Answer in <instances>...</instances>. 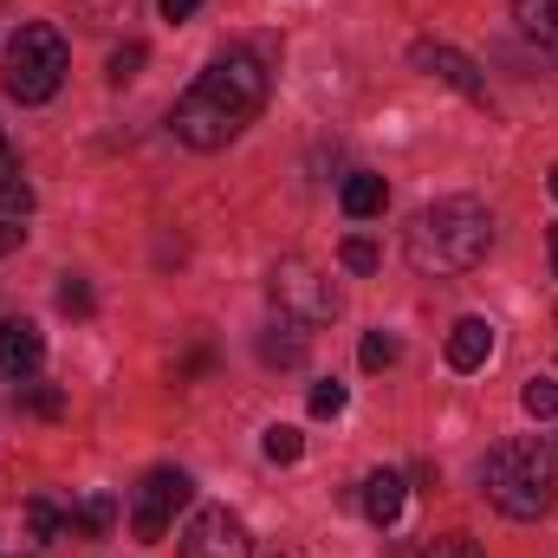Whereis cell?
<instances>
[{
  "label": "cell",
  "mask_w": 558,
  "mask_h": 558,
  "mask_svg": "<svg viewBox=\"0 0 558 558\" xmlns=\"http://www.w3.org/2000/svg\"><path fill=\"white\" fill-rule=\"evenodd\" d=\"M274 305L286 318H299V325H331L338 318V292H331V279L318 274L312 260H279L274 267Z\"/></svg>",
  "instance_id": "6"
},
{
  "label": "cell",
  "mask_w": 558,
  "mask_h": 558,
  "mask_svg": "<svg viewBox=\"0 0 558 558\" xmlns=\"http://www.w3.org/2000/svg\"><path fill=\"white\" fill-rule=\"evenodd\" d=\"M344 384L338 377H325V384H312V416H344Z\"/></svg>",
  "instance_id": "22"
},
{
  "label": "cell",
  "mask_w": 558,
  "mask_h": 558,
  "mask_svg": "<svg viewBox=\"0 0 558 558\" xmlns=\"http://www.w3.org/2000/svg\"><path fill=\"white\" fill-rule=\"evenodd\" d=\"M72 72V46L52 20H26L13 39H7V98L20 105H46Z\"/></svg>",
  "instance_id": "4"
},
{
  "label": "cell",
  "mask_w": 558,
  "mask_h": 558,
  "mask_svg": "<svg viewBox=\"0 0 558 558\" xmlns=\"http://www.w3.org/2000/svg\"><path fill=\"white\" fill-rule=\"evenodd\" d=\"M410 267L416 274H468V267H481L487 260V247H494V215L474 202V195H441V202H428L416 221H410Z\"/></svg>",
  "instance_id": "2"
},
{
  "label": "cell",
  "mask_w": 558,
  "mask_h": 558,
  "mask_svg": "<svg viewBox=\"0 0 558 558\" xmlns=\"http://www.w3.org/2000/svg\"><path fill=\"white\" fill-rule=\"evenodd\" d=\"M0 215L7 221H20V215H33V182L13 169V175H0Z\"/></svg>",
  "instance_id": "18"
},
{
  "label": "cell",
  "mask_w": 558,
  "mask_h": 558,
  "mask_svg": "<svg viewBox=\"0 0 558 558\" xmlns=\"http://www.w3.org/2000/svg\"><path fill=\"white\" fill-rule=\"evenodd\" d=\"M357 357H364V371H390V364L403 357V344H397L390 331H364V351H357Z\"/></svg>",
  "instance_id": "20"
},
{
  "label": "cell",
  "mask_w": 558,
  "mask_h": 558,
  "mask_svg": "<svg viewBox=\"0 0 558 558\" xmlns=\"http://www.w3.org/2000/svg\"><path fill=\"white\" fill-rule=\"evenodd\" d=\"M0 175H13V156H7V137H0Z\"/></svg>",
  "instance_id": "30"
},
{
  "label": "cell",
  "mask_w": 558,
  "mask_h": 558,
  "mask_svg": "<svg viewBox=\"0 0 558 558\" xmlns=\"http://www.w3.org/2000/svg\"><path fill=\"white\" fill-rule=\"evenodd\" d=\"M20 241H26V228H20V221H7V215H0V254H20Z\"/></svg>",
  "instance_id": "28"
},
{
  "label": "cell",
  "mask_w": 558,
  "mask_h": 558,
  "mask_svg": "<svg viewBox=\"0 0 558 558\" xmlns=\"http://www.w3.org/2000/svg\"><path fill=\"white\" fill-rule=\"evenodd\" d=\"M260 448H267V461H279V468H286V461H299V454H305V435H299L292 422H274Z\"/></svg>",
  "instance_id": "17"
},
{
  "label": "cell",
  "mask_w": 558,
  "mask_h": 558,
  "mask_svg": "<svg viewBox=\"0 0 558 558\" xmlns=\"http://www.w3.org/2000/svg\"><path fill=\"white\" fill-rule=\"evenodd\" d=\"M39 357H46L39 325H26V318H0V371H7V377H26V371H39Z\"/></svg>",
  "instance_id": "9"
},
{
  "label": "cell",
  "mask_w": 558,
  "mask_h": 558,
  "mask_svg": "<svg viewBox=\"0 0 558 558\" xmlns=\"http://www.w3.org/2000/svg\"><path fill=\"white\" fill-rule=\"evenodd\" d=\"M441 351H448L454 371H481V364L494 357V325H487V318H454Z\"/></svg>",
  "instance_id": "10"
},
{
  "label": "cell",
  "mask_w": 558,
  "mask_h": 558,
  "mask_svg": "<svg viewBox=\"0 0 558 558\" xmlns=\"http://www.w3.org/2000/svg\"><path fill=\"white\" fill-rule=\"evenodd\" d=\"M267 85H274L267 59L247 52V46H228V52H221V59H215V65L175 98L169 131L189 143V149H221V143H234L254 118H260Z\"/></svg>",
  "instance_id": "1"
},
{
  "label": "cell",
  "mask_w": 558,
  "mask_h": 558,
  "mask_svg": "<svg viewBox=\"0 0 558 558\" xmlns=\"http://www.w3.org/2000/svg\"><path fill=\"white\" fill-rule=\"evenodd\" d=\"M338 260H344L351 274H377V267H384V254H377V241H371V234H351V241L338 247Z\"/></svg>",
  "instance_id": "19"
},
{
  "label": "cell",
  "mask_w": 558,
  "mask_h": 558,
  "mask_svg": "<svg viewBox=\"0 0 558 558\" xmlns=\"http://www.w3.org/2000/svg\"><path fill=\"white\" fill-rule=\"evenodd\" d=\"M26 526H33V539H65V513H59V507H46V500H33V507H26Z\"/></svg>",
  "instance_id": "21"
},
{
  "label": "cell",
  "mask_w": 558,
  "mask_h": 558,
  "mask_svg": "<svg viewBox=\"0 0 558 558\" xmlns=\"http://www.w3.org/2000/svg\"><path fill=\"white\" fill-rule=\"evenodd\" d=\"M26 410H33V416H59V410H65V397H59L52 384H33V390H26Z\"/></svg>",
  "instance_id": "25"
},
{
  "label": "cell",
  "mask_w": 558,
  "mask_h": 558,
  "mask_svg": "<svg viewBox=\"0 0 558 558\" xmlns=\"http://www.w3.org/2000/svg\"><path fill=\"white\" fill-rule=\"evenodd\" d=\"M175 558H254V539H247L241 513H228V507H202V513L182 526Z\"/></svg>",
  "instance_id": "7"
},
{
  "label": "cell",
  "mask_w": 558,
  "mask_h": 558,
  "mask_svg": "<svg viewBox=\"0 0 558 558\" xmlns=\"http://www.w3.org/2000/svg\"><path fill=\"white\" fill-rule=\"evenodd\" d=\"M344 215L351 221H371V215H384V202H390V182L384 175H371V169H357V175H344Z\"/></svg>",
  "instance_id": "13"
},
{
  "label": "cell",
  "mask_w": 558,
  "mask_h": 558,
  "mask_svg": "<svg viewBox=\"0 0 558 558\" xmlns=\"http://www.w3.org/2000/svg\"><path fill=\"white\" fill-rule=\"evenodd\" d=\"M189 500H195V481H189L182 468H149L137 481V494H131V533H137L143 546H162L169 520H175Z\"/></svg>",
  "instance_id": "5"
},
{
  "label": "cell",
  "mask_w": 558,
  "mask_h": 558,
  "mask_svg": "<svg viewBox=\"0 0 558 558\" xmlns=\"http://www.w3.org/2000/svg\"><path fill=\"white\" fill-rule=\"evenodd\" d=\"M481 487H487V500H494L507 520H539V513H553V500H558V454L539 435L500 441V448L487 454Z\"/></svg>",
  "instance_id": "3"
},
{
  "label": "cell",
  "mask_w": 558,
  "mask_h": 558,
  "mask_svg": "<svg viewBox=\"0 0 558 558\" xmlns=\"http://www.w3.org/2000/svg\"><path fill=\"white\" fill-rule=\"evenodd\" d=\"M137 65H143V46H137V39H131V46H118V52H111V85L137 78Z\"/></svg>",
  "instance_id": "24"
},
{
  "label": "cell",
  "mask_w": 558,
  "mask_h": 558,
  "mask_svg": "<svg viewBox=\"0 0 558 558\" xmlns=\"http://www.w3.org/2000/svg\"><path fill=\"white\" fill-rule=\"evenodd\" d=\"M546 247H553V274H558V221L546 228Z\"/></svg>",
  "instance_id": "29"
},
{
  "label": "cell",
  "mask_w": 558,
  "mask_h": 558,
  "mask_svg": "<svg viewBox=\"0 0 558 558\" xmlns=\"http://www.w3.org/2000/svg\"><path fill=\"white\" fill-rule=\"evenodd\" d=\"M428 558H481V546H474V539H461V533H448V539H435V546H428Z\"/></svg>",
  "instance_id": "26"
},
{
  "label": "cell",
  "mask_w": 558,
  "mask_h": 558,
  "mask_svg": "<svg viewBox=\"0 0 558 558\" xmlns=\"http://www.w3.org/2000/svg\"><path fill=\"white\" fill-rule=\"evenodd\" d=\"M513 20L533 46H558V0H513Z\"/></svg>",
  "instance_id": "15"
},
{
  "label": "cell",
  "mask_w": 558,
  "mask_h": 558,
  "mask_svg": "<svg viewBox=\"0 0 558 558\" xmlns=\"http://www.w3.org/2000/svg\"><path fill=\"white\" fill-rule=\"evenodd\" d=\"M156 7H162V20H169V26H182L189 13H202V0H156Z\"/></svg>",
  "instance_id": "27"
},
{
  "label": "cell",
  "mask_w": 558,
  "mask_h": 558,
  "mask_svg": "<svg viewBox=\"0 0 558 558\" xmlns=\"http://www.w3.org/2000/svg\"><path fill=\"white\" fill-rule=\"evenodd\" d=\"M546 189H553V202H558V162H553V175H546Z\"/></svg>",
  "instance_id": "31"
},
{
  "label": "cell",
  "mask_w": 558,
  "mask_h": 558,
  "mask_svg": "<svg viewBox=\"0 0 558 558\" xmlns=\"http://www.w3.org/2000/svg\"><path fill=\"white\" fill-rule=\"evenodd\" d=\"M357 500H364L371 526H397V520H403V500H410V481H403V474H390V468H377V474L357 487Z\"/></svg>",
  "instance_id": "11"
},
{
  "label": "cell",
  "mask_w": 558,
  "mask_h": 558,
  "mask_svg": "<svg viewBox=\"0 0 558 558\" xmlns=\"http://www.w3.org/2000/svg\"><path fill=\"white\" fill-rule=\"evenodd\" d=\"M59 305H65L72 318H85V312H92L98 299H92V286H85V279H65V286H59Z\"/></svg>",
  "instance_id": "23"
},
{
  "label": "cell",
  "mask_w": 558,
  "mask_h": 558,
  "mask_svg": "<svg viewBox=\"0 0 558 558\" xmlns=\"http://www.w3.org/2000/svg\"><path fill=\"white\" fill-rule=\"evenodd\" d=\"M111 526H118V500L111 494H92V500H78L65 513V539H105Z\"/></svg>",
  "instance_id": "14"
},
{
  "label": "cell",
  "mask_w": 558,
  "mask_h": 558,
  "mask_svg": "<svg viewBox=\"0 0 558 558\" xmlns=\"http://www.w3.org/2000/svg\"><path fill=\"white\" fill-rule=\"evenodd\" d=\"M305 331H312V325H299V318H286V312H279L274 325L260 331V357H267V364H279V371L305 364V351H312V338H305Z\"/></svg>",
  "instance_id": "12"
},
{
  "label": "cell",
  "mask_w": 558,
  "mask_h": 558,
  "mask_svg": "<svg viewBox=\"0 0 558 558\" xmlns=\"http://www.w3.org/2000/svg\"><path fill=\"white\" fill-rule=\"evenodd\" d=\"M410 65L428 72V78H441L448 92H461L468 105H487V78H481V65H474L468 52H454V46H441V39H416V46H410Z\"/></svg>",
  "instance_id": "8"
},
{
  "label": "cell",
  "mask_w": 558,
  "mask_h": 558,
  "mask_svg": "<svg viewBox=\"0 0 558 558\" xmlns=\"http://www.w3.org/2000/svg\"><path fill=\"white\" fill-rule=\"evenodd\" d=\"M520 403H526V416H533V422H553L558 416V384H553V377H526Z\"/></svg>",
  "instance_id": "16"
}]
</instances>
